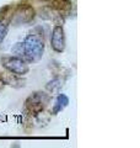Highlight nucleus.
<instances>
[{
  "label": "nucleus",
  "instance_id": "nucleus-2",
  "mask_svg": "<svg viewBox=\"0 0 140 148\" xmlns=\"http://www.w3.org/2000/svg\"><path fill=\"white\" fill-rule=\"evenodd\" d=\"M50 103V95L46 91H35L25 100V110L30 115H37L42 114L44 109Z\"/></svg>",
  "mask_w": 140,
  "mask_h": 148
},
{
  "label": "nucleus",
  "instance_id": "nucleus-9",
  "mask_svg": "<svg viewBox=\"0 0 140 148\" xmlns=\"http://www.w3.org/2000/svg\"><path fill=\"white\" fill-rule=\"evenodd\" d=\"M62 82H60V79L59 78H54L53 80H50L48 84H47V90H49L50 92H53V91H57V90H59L60 88H62Z\"/></svg>",
  "mask_w": 140,
  "mask_h": 148
},
{
  "label": "nucleus",
  "instance_id": "nucleus-4",
  "mask_svg": "<svg viewBox=\"0 0 140 148\" xmlns=\"http://www.w3.org/2000/svg\"><path fill=\"white\" fill-rule=\"evenodd\" d=\"M35 15H36L35 9L31 5L21 4V5H17L15 9H12V12L10 16V24L15 26L29 24V22H31L35 18Z\"/></svg>",
  "mask_w": 140,
  "mask_h": 148
},
{
  "label": "nucleus",
  "instance_id": "nucleus-6",
  "mask_svg": "<svg viewBox=\"0 0 140 148\" xmlns=\"http://www.w3.org/2000/svg\"><path fill=\"white\" fill-rule=\"evenodd\" d=\"M69 104V98L65 94H59L55 99V103L53 105V109H52V115H57L59 114L60 111H63L65 108L68 106Z\"/></svg>",
  "mask_w": 140,
  "mask_h": 148
},
{
  "label": "nucleus",
  "instance_id": "nucleus-3",
  "mask_svg": "<svg viewBox=\"0 0 140 148\" xmlns=\"http://www.w3.org/2000/svg\"><path fill=\"white\" fill-rule=\"evenodd\" d=\"M1 66L14 75L23 77L30 72V66L20 56H4L0 59Z\"/></svg>",
  "mask_w": 140,
  "mask_h": 148
},
{
  "label": "nucleus",
  "instance_id": "nucleus-5",
  "mask_svg": "<svg viewBox=\"0 0 140 148\" xmlns=\"http://www.w3.org/2000/svg\"><path fill=\"white\" fill-rule=\"evenodd\" d=\"M50 47L54 52L62 53L67 47V38H65V31L63 25H55L50 34Z\"/></svg>",
  "mask_w": 140,
  "mask_h": 148
},
{
  "label": "nucleus",
  "instance_id": "nucleus-8",
  "mask_svg": "<svg viewBox=\"0 0 140 148\" xmlns=\"http://www.w3.org/2000/svg\"><path fill=\"white\" fill-rule=\"evenodd\" d=\"M9 26H10V20L0 17V43L5 40L7 31H9Z\"/></svg>",
  "mask_w": 140,
  "mask_h": 148
},
{
  "label": "nucleus",
  "instance_id": "nucleus-7",
  "mask_svg": "<svg viewBox=\"0 0 140 148\" xmlns=\"http://www.w3.org/2000/svg\"><path fill=\"white\" fill-rule=\"evenodd\" d=\"M50 6L59 12H67L71 9V1L70 0H49Z\"/></svg>",
  "mask_w": 140,
  "mask_h": 148
},
{
  "label": "nucleus",
  "instance_id": "nucleus-10",
  "mask_svg": "<svg viewBox=\"0 0 140 148\" xmlns=\"http://www.w3.org/2000/svg\"><path fill=\"white\" fill-rule=\"evenodd\" d=\"M5 85H6V84H5V82H4L3 77H1V74H0V91L4 89V86H5Z\"/></svg>",
  "mask_w": 140,
  "mask_h": 148
},
{
  "label": "nucleus",
  "instance_id": "nucleus-1",
  "mask_svg": "<svg viewBox=\"0 0 140 148\" xmlns=\"http://www.w3.org/2000/svg\"><path fill=\"white\" fill-rule=\"evenodd\" d=\"M44 48L46 43L43 34L39 32V29H36L31 31L21 43H17L14 52L16 56L22 57L27 63H37L43 57Z\"/></svg>",
  "mask_w": 140,
  "mask_h": 148
}]
</instances>
